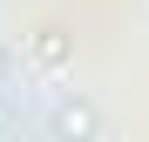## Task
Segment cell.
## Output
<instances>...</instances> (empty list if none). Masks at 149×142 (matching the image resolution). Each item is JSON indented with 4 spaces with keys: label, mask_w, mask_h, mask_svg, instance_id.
<instances>
[{
    "label": "cell",
    "mask_w": 149,
    "mask_h": 142,
    "mask_svg": "<svg viewBox=\"0 0 149 142\" xmlns=\"http://www.w3.org/2000/svg\"><path fill=\"white\" fill-rule=\"evenodd\" d=\"M0 75H7V47H0Z\"/></svg>",
    "instance_id": "6da1fadb"
}]
</instances>
